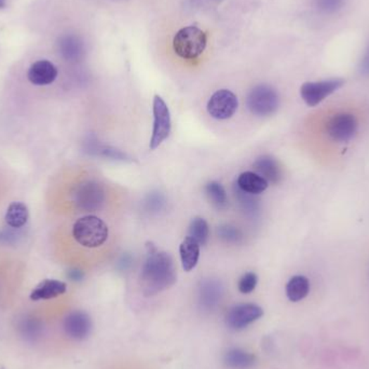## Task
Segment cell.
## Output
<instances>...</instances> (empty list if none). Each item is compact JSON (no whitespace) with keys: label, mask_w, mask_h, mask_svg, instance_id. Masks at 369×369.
<instances>
[{"label":"cell","mask_w":369,"mask_h":369,"mask_svg":"<svg viewBox=\"0 0 369 369\" xmlns=\"http://www.w3.org/2000/svg\"><path fill=\"white\" fill-rule=\"evenodd\" d=\"M63 328H64L65 334L70 338V339L85 340L89 337L92 330V321H91L90 316L83 311L70 312L68 315L65 318L64 323H63Z\"/></svg>","instance_id":"cell-12"},{"label":"cell","mask_w":369,"mask_h":369,"mask_svg":"<svg viewBox=\"0 0 369 369\" xmlns=\"http://www.w3.org/2000/svg\"><path fill=\"white\" fill-rule=\"evenodd\" d=\"M171 115L170 109L159 95L154 99V130L150 139V149L159 147L171 133Z\"/></svg>","instance_id":"cell-6"},{"label":"cell","mask_w":369,"mask_h":369,"mask_svg":"<svg viewBox=\"0 0 369 369\" xmlns=\"http://www.w3.org/2000/svg\"><path fill=\"white\" fill-rule=\"evenodd\" d=\"M206 194L211 204L217 210H225L228 206V196L223 184L217 182H208L206 186Z\"/></svg>","instance_id":"cell-22"},{"label":"cell","mask_w":369,"mask_h":369,"mask_svg":"<svg viewBox=\"0 0 369 369\" xmlns=\"http://www.w3.org/2000/svg\"><path fill=\"white\" fill-rule=\"evenodd\" d=\"M309 292V280L304 275H295L287 284V296L293 303L305 299Z\"/></svg>","instance_id":"cell-20"},{"label":"cell","mask_w":369,"mask_h":369,"mask_svg":"<svg viewBox=\"0 0 369 369\" xmlns=\"http://www.w3.org/2000/svg\"><path fill=\"white\" fill-rule=\"evenodd\" d=\"M254 169L257 174L263 176L268 182L279 184L283 177L281 166L275 158L263 156L255 161Z\"/></svg>","instance_id":"cell-15"},{"label":"cell","mask_w":369,"mask_h":369,"mask_svg":"<svg viewBox=\"0 0 369 369\" xmlns=\"http://www.w3.org/2000/svg\"><path fill=\"white\" fill-rule=\"evenodd\" d=\"M358 123L356 115L349 113L334 115L326 125L328 137L338 143H346L356 137Z\"/></svg>","instance_id":"cell-9"},{"label":"cell","mask_w":369,"mask_h":369,"mask_svg":"<svg viewBox=\"0 0 369 369\" xmlns=\"http://www.w3.org/2000/svg\"><path fill=\"white\" fill-rule=\"evenodd\" d=\"M165 206V199L160 192H153L146 198L145 208L148 212L159 213Z\"/></svg>","instance_id":"cell-27"},{"label":"cell","mask_w":369,"mask_h":369,"mask_svg":"<svg viewBox=\"0 0 369 369\" xmlns=\"http://www.w3.org/2000/svg\"><path fill=\"white\" fill-rule=\"evenodd\" d=\"M108 226L101 218L93 215L81 217L73 227L75 240L89 249H95L104 244L108 239Z\"/></svg>","instance_id":"cell-2"},{"label":"cell","mask_w":369,"mask_h":369,"mask_svg":"<svg viewBox=\"0 0 369 369\" xmlns=\"http://www.w3.org/2000/svg\"><path fill=\"white\" fill-rule=\"evenodd\" d=\"M238 97L231 91L223 89L216 91L208 99V113L217 120L231 118L238 111Z\"/></svg>","instance_id":"cell-10"},{"label":"cell","mask_w":369,"mask_h":369,"mask_svg":"<svg viewBox=\"0 0 369 369\" xmlns=\"http://www.w3.org/2000/svg\"><path fill=\"white\" fill-rule=\"evenodd\" d=\"M255 354L241 348L229 349L224 356V363L231 369H249L256 364Z\"/></svg>","instance_id":"cell-14"},{"label":"cell","mask_w":369,"mask_h":369,"mask_svg":"<svg viewBox=\"0 0 369 369\" xmlns=\"http://www.w3.org/2000/svg\"><path fill=\"white\" fill-rule=\"evenodd\" d=\"M217 234L224 242L229 244H238L243 240V233L238 227L223 225L217 229Z\"/></svg>","instance_id":"cell-25"},{"label":"cell","mask_w":369,"mask_h":369,"mask_svg":"<svg viewBox=\"0 0 369 369\" xmlns=\"http://www.w3.org/2000/svg\"><path fill=\"white\" fill-rule=\"evenodd\" d=\"M263 308L255 304H239L229 309L226 314V325L234 332L245 330L247 326L263 318Z\"/></svg>","instance_id":"cell-8"},{"label":"cell","mask_w":369,"mask_h":369,"mask_svg":"<svg viewBox=\"0 0 369 369\" xmlns=\"http://www.w3.org/2000/svg\"><path fill=\"white\" fill-rule=\"evenodd\" d=\"M361 73L365 76H369V49L365 54L362 63H361Z\"/></svg>","instance_id":"cell-31"},{"label":"cell","mask_w":369,"mask_h":369,"mask_svg":"<svg viewBox=\"0 0 369 369\" xmlns=\"http://www.w3.org/2000/svg\"><path fill=\"white\" fill-rule=\"evenodd\" d=\"M148 256L141 273V287L147 297L170 289L176 282V269L171 255L147 245Z\"/></svg>","instance_id":"cell-1"},{"label":"cell","mask_w":369,"mask_h":369,"mask_svg":"<svg viewBox=\"0 0 369 369\" xmlns=\"http://www.w3.org/2000/svg\"><path fill=\"white\" fill-rule=\"evenodd\" d=\"M28 208L22 202L10 204L6 213V222L12 228H21L27 223Z\"/></svg>","instance_id":"cell-21"},{"label":"cell","mask_w":369,"mask_h":369,"mask_svg":"<svg viewBox=\"0 0 369 369\" xmlns=\"http://www.w3.org/2000/svg\"><path fill=\"white\" fill-rule=\"evenodd\" d=\"M119 263H120L121 269H123V270H125V269H127V267H130V265H131V257L127 256V255H125V256H123V258L120 259Z\"/></svg>","instance_id":"cell-33"},{"label":"cell","mask_w":369,"mask_h":369,"mask_svg":"<svg viewBox=\"0 0 369 369\" xmlns=\"http://www.w3.org/2000/svg\"><path fill=\"white\" fill-rule=\"evenodd\" d=\"M18 330L24 339L27 342H36L42 337L44 324L38 318L25 316L18 323Z\"/></svg>","instance_id":"cell-19"},{"label":"cell","mask_w":369,"mask_h":369,"mask_svg":"<svg viewBox=\"0 0 369 369\" xmlns=\"http://www.w3.org/2000/svg\"><path fill=\"white\" fill-rule=\"evenodd\" d=\"M105 200L104 188L94 180L80 182L73 192L75 206L82 212H96L104 206Z\"/></svg>","instance_id":"cell-4"},{"label":"cell","mask_w":369,"mask_h":369,"mask_svg":"<svg viewBox=\"0 0 369 369\" xmlns=\"http://www.w3.org/2000/svg\"><path fill=\"white\" fill-rule=\"evenodd\" d=\"M234 192H236V198L238 199L241 210L247 216H255L259 210L258 199L255 198V194L242 192L238 186H237V189Z\"/></svg>","instance_id":"cell-24"},{"label":"cell","mask_w":369,"mask_h":369,"mask_svg":"<svg viewBox=\"0 0 369 369\" xmlns=\"http://www.w3.org/2000/svg\"><path fill=\"white\" fill-rule=\"evenodd\" d=\"M188 236L196 240L200 246L206 245L210 237V227L208 222L202 217H196L190 224Z\"/></svg>","instance_id":"cell-23"},{"label":"cell","mask_w":369,"mask_h":369,"mask_svg":"<svg viewBox=\"0 0 369 369\" xmlns=\"http://www.w3.org/2000/svg\"><path fill=\"white\" fill-rule=\"evenodd\" d=\"M257 283H258V277L254 273H245L239 281V291L242 294H251L256 289Z\"/></svg>","instance_id":"cell-28"},{"label":"cell","mask_w":369,"mask_h":369,"mask_svg":"<svg viewBox=\"0 0 369 369\" xmlns=\"http://www.w3.org/2000/svg\"><path fill=\"white\" fill-rule=\"evenodd\" d=\"M180 261L184 271H192L196 268L200 257V244L189 236L186 237L180 245Z\"/></svg>","instance_id":"cell-17"},{"label":"cell","mask_w":369,"mask_h":369,"mask_svg":"<svg viewBox=\"0 0 369 369\" xmlns=\"http://www.w3.org/2000/svg\"><path fill=\"white\" fill-rule=\"evenodd\" d=\"M344 0H316L318 9L325 13H334L344 6Z\"/></svg>","instance_id":"cell-29"},{"label":"cell","mask_w":369,"mask_h":369,"mask_svg":"<svg viewBox=\"0 0 369 369\" xmlns=\"http://www.w3.org/2000/svg\"><path fill=\"white\" fill-rule=\"evenodd\" d=\"M280 106L277 91L268 85H259L249 92L247 107L253 115L268 117L273 115Z\"/></svg>","instance_id":"cell-5"},{"label":"cell","mask_w":369,"mask_h":369,"mask_svg":"<svg viewBox=\"0 0 369 369\" xmlns=\"http://www.w3.org/2000/svg\"><path fill=\"white\" fill-rule=\"evenodd\" d=\"M344 85V79L340 78L306 82L300 88V95L308 106L314 107L323 102L326 97L339 90Z\"/></svg>","instance_id":"cell-7"},{"label":"cell","mask_w":369,"mask_h":369,"mask_svg":"<svg viewBox=\"0 0 369 369\" xmlns=\"http://www.w3.org/2000/svg\"><path fill=\"white\" fill-rule=\"evenodd\" d=\"M6 7V0H0V9Z\"/></svg>","instance_id":"cell-34"},{"label":"cell","mask_w":369,"mask_h":369,"mask_svg":"<svg viewBox=\"0 0 369 369\" xmlns=\"http://www.w3.org/2000/svg\"><path fill=\"white\" fill-rule=\"evenodd\" d=\"M208 44L206 32L196 26H187L176 32L173 38V50L184 60H194L204 54Z\"/></svg>","instance_id":"cell-3"},{"label":"cell","mask_w":369,"mask_h":369,"mask_svg":"<svg viewBox=\"0 0 369 369\" xmlns=\"http://www.w3.org/2000/svg\"><path fill=\"white\" fill-rule=\"evenodd\" d=\"M67 285L64 282L58 280H44L30 294V299L34 301L38 300H48L58 297L66 293Z\"/></svg>","instance_id":"cell-16"},{"label":"cell","mask_w":369,"mask_h":369,"mask_svg":"<svg viewBox=\"0 0 369 369\" xmlns=\"http://www.w3.org/2000/svg\"><path fill=\"white\" fill-rule=\"evenodd\" d=\"M62 52L67 58H78L82 52V44L75 37H66L62 42Z\"/></svg>","instance_id":"cell-26"},{"label":"cell","mask_w":369,"mask_h":369,"mask_svg":"<svg viewBox=\"0 0 369 369\" xmlns=\"http://www.w3.org/2000/svg\"><path fill=\"white\" fill-rule=\"evenodd\" d=\"M101 154L104 157L111 158L113 160H120V161L127 160L125 154L121 153L120 150L115 149V148H103Z\"/></svg>","instance_id":"cell-30"},{"label":"cell","mask_w":369,"mask_h":369,"mask_svg":"<svg viewBox=\"0 0 369 369\" xmlns=\"http://www.w3.org/2000/svg\"><path fill=\"white\" fill-rule=\"evenodd\" d=\"M237 186L242 192L257 196V194H263L267 189L269 182L256 172H244L239 176Z\"/></svg>","instance_id":"cell-18"},{"label":"cell","mask_w":369,"mask_h":369,"mask_svg":"<svg viewBox=\"0 0 369 369\" xmlns=\"http://www.w3.org/2000/svg\"><path fill=\"white\" fill-rule=\"evenodd\" d=\"M224 297V287L214 279L201 282L198 289V305L201 311L211 313L218 308Z\"/></svg>","instance_id":"cell-11"},{"label":"cell","mask_w":369,"mask_h":369,"mask_svg":"<svg viewBox=\"0 0 369 369\" xmlns=\"http://www.w3.org/2000/svg\"><path fill=\"white\" fill-rule=\"evenodd\" d=\"M68 277H70L72 281L79 282L83 279V273L82 271L78 270V269H73L68 273Z\"/></svg>","instance_id":"cell-32"},{"label":"cell","mask_w":369,"mask_h":369,"mask_svg":"<svg viewBox=\"0 0 369 369\" xmlns=\"http://www.w3.org/2000/svg\"><path fill=\"white\" fill-rule=\"evenodd\" d=\"M27 77L32 85L46 86V85H51L56 80L58 77V70L49 61H38L30 66Z\"/></svg>","instance_id":"cell-13"}]
</instances>
